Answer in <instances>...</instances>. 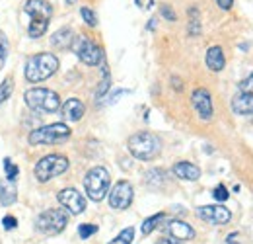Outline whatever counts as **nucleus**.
<instances>
[{"label": "nucleus", "mask_w": 253, "mask_h": 244, "mask_svg": "<svg viewBox=\"0 0 253 244\" xmlns=\"http://www.w3.org/2000/svg\"><path fill=\"white\" fill-rule=\"evenodd\" d=\"M226 244H242L240 243V235H238V233L228 235V237H226Z\"/></svg>", "instance_id": "nucleus-35"}, {"label": "nucleus", "mask_w": 253, "mask_h": 244, "mask_svg": "<svg viewBox=\"0 0 253 244\" xmlns=\"http://www.w3.org/2000/svg\"><path fill=\"white\" fill-rule=\"evenodd\" d=\"M109 183H111V174L103 166H95L92 170H88V174L84 176V189L92 201L105 199V195L109 191Z\"/></svg>", "instance_id": "nucleus-6"}, {"label": "nucleus", "mask_w": 253, "mask_h": 244, "mask_svg": "<svg viewBox=\"0 0 253 244\" xmlns=\"http://www.w3.org/2000/svg\"><path fill=\"white\" fill-rule=\"evenodd\" d=\"M4 170H6V178H8V182H14V180L18 178V174H20V168L14 164L12 158H4Z\"/></svg>", "instance_id": "nucleus-25"}, {"label": "nucleus", "mask_w": 253, "mask_h": 244, "mask_svg": "<svg viewBox=\"0 0 253 244\" xmlns=\"http://www.w3.org/2000/svg\"><path fill=\"white\" fill-rule=\"evenodd\" d=\"M68 225V213L64 211L63 207L57 209H47L35 219V229L47 237H55L61 235Z\"/></svg>", "instance_id": "nucleus-8"}, {"label": "nucleus", "mask_w": 253, "mask_h": 244, "mask_svg": "<svg viewBox=\"0 0 253 244\" xmlns=\"http://www.w3.org/2000/svg\"><path fill=\"white\" fill-rule=\"evenodd\" d=\"M134 241V229L132 227H126V229H123L111 243H107V244H130Z\"/></svg>", "instance_id": "nucleus-24"}, {"label": "nucleus", "mask_w": 253, "mask_h": 244, "mask_svg": "<svg viewBox=\"0 0 253 244\" xmlns=\"http://www.w3.org/2000/svg\"><path fill=\"white\" fill-rule=\"evenodd\" d=\"M14 92V78L12 76H6L2 82H0V104H4Z\"/></svg>", "instance_id": "nucleus-23"}, {"label": "nucleus", "mask_w": 253, "mask_h": 244, "mask_svg": "<svg viewBox=\"0 0 253 244\" xmlns=\"http://www.w3.org/2000/svg\"><path fill=\"white\" fill-rule=\"evenodd\" d=\"M125 94H130V90H117L111 94V98H103L101 102L103 104H107V106H111V104H115L117 100H121V96H125Z\"/></svg>", "instance_id": "nucleus-32"}, {"label": "nucleus", "mask_w": 253, "mask_h": 244, "mask_svg": "<svg viewBox=\"0 0 253 244\" xmlns=\"http://www.w3.org/2000/svg\"><path fill=\"white\" fill-rule=\"evenodd\" d=\"M74 2H76V0H66V4H74Z\"/></svg>", "instance_id": "nucleus-39"}, {"label": "nucleus", "mask_w": 253, "mask_h": 244, "mask_svg": "<svg viewBox=\"0 0 253 244\" xmlns=\"http://www.w3.org/2000/svg\"><path fill=\"white\" fill-rule=\"evenodd\" d=\"M24 14L30 16L28 35L32 39H39L49 30V24L53 18V6L47 0H28L24 6Z\"/></svg>", "instance_id": "nucleus-1"}, {"label": "nucleus", "mask_w": 253, "mask_h": 244, "mask_svg": "<svg viewBox=\"0 0 253 244\" xmlns=\"http://www.w3.org/2000/svg\"><path fill=\"white\" fill-rule=\"evenodd\" d=\"M59 203L63 205V209L70 215H80L86 209V197L76 189V187H64L57 193Z\"/></svg>", "instance_id": "nucleus-11"}, {"label": "nucleus", "mask_w": 253, "mask_h": 244, "mask_svg": "<svg viewBox=\"0 0 253 244\" xmlns=\"http://www.w3.org/2000/svg\"><path fill=\"white\" fill-rule=\"evenodd\" d=\"M240 92H248V94H253V72L246 78V80H242L240 82Z\"/></svg>", "instance_id": "nucleus-33"}, {"label": "nucleus", "mask_w": 253, "mask_h": 244, "mask_svg": "<svg viewBox=\"0 0 253 244\" xmlns=\"http://www.w3.org/2000/svg\"><path fill=\"white\" fill-rule=\"evenodd\" d=\"M166 231H168L169 237H173V239H177L181 243L195 239V229L191 225H187L185 221H179V219H169L166 223Z\"/></svg>", "instance_id": "nucleus-14"}, {"label": "nucleus", "mask_w": 253, "mask_h": 244, "mask_svg": "<svg viewBox=\"0 0 253 244\" xmlns=\"http://www.w3.org/2000/svg\"><path fill=\"white\" fill-rule=\"evenodd\" d=\"M216 4L220 6L222 10H230L234 6V0H216Z\"/></svg>", "instance_id": "nucleus-36"}, {"label": "nucleus", "mask_w": 253, "mask_h": 244, "mask_svg": "<svg viewBox=\"0 0 253 244\" xmlns=\"http://www.w3.org/2000/svg\"><path fill=\"white\" fill-rule=\"evenodd\" d=\"M232 110H234L238 116H253V94L240 92L238 96H234V100H232Z\"/></svg>", "instance_id": "nucleus-17"}, {"label": "nucleus", "mask_w": 253, "mask_h": 244, "mask_svg": "<svg viewBox=\"0 0 253 244\" xmlns=\"http://www.w3.org/2000/svg\"><path fill=\"white\" fill-rule=\"evenodd\" d=\"M146 183L148 185H154V187H160L162 183L166 182V172L162 168H154V170H148L146 172Z\"/></svg>", "instance_id": "nucleus-21"}, {"label": "nucleus", "mask_w": 253, "mask_h": 244, "mask_svg": "<svg viewBox=\"0 0 253 244\" xmlns=\"http://www.w3.org/2000/svg\"><path fill=\"white\" fill-rule=\"evenodd\" d=\"M126 149L132 154V158L138 160H154L158 158L162 153V141L158 139V135L150 133V131H138L132 137H128L126 141Z\"/></svg>", "instance_id": "nucleus-3"}, {"label": "nucleus", "mask_w": 253, "mask_h": 244, "mask_svg": "<svg viewBox=\"0 0 253 244\" xmlns=\"http://www.w3.org/2000/svg\"><path fill=\"white\" fill-rule=\"evenodd\" d=\"M160 12H162V16L168 20V22H175L177 20V16H175V12H173V8H169L168 4H164L162 8H160Z\"/></svg>", "instance_id": "nucleus-31"}, {"label": "nucleus", "mask_w": 253, "mask_h": 244, "mask_svg": "<svg viewBox=\"0 0 253 244\" xmlns=\"http://www.w3.org/2000/svg\"><path fill=\"white\" fill-rule=\"evenodd\" d=\"M8 53H10V41H8L6 33L0 30V62L8 59Z\"/></svg>", "instance_id": "nucleus-27"}, {"label": "nucleus", "mask_w": 253, "mask_h": 244, "mask_svg": "<svg viewBox=\"0 0 253 244\" xmlns=\"http://www.w3.org/2000/svg\"><path fill=\"white\" fill-rule=\"evenodd\" d=\"M164 217H166L164 213H156V215H152V217H148V219H144V223H142V227H140L142 235H144V237H148V235L158 227L160 221H162Z\"/></svg>", "instance_id": "nucleus-22"}, {"label": "nucleus", "mask_w": 253, "mask_h": 244, "mask_svg": "<svg viewBox=\"0 0 253 244\" xmlns=\"http://www.w3.org/2000/svg\"><path fill=\"white\" fill-rule=\"evenodd\" d=\"M171 174L179 180H187V182H195L201 178V168L191 164V162H175L171 168Z\"/></svg>", "instance_id": "nucleus-16"}, {"label": "nucleus", "mask_w": 253, "mask_h": 244, "mask_svg": "<svg viewBox=\"0 0 253 244\" xmlns=\"http://www.w3.org/2000/svg\"><path fill=\"white\" fill-rule=\"evenodd\" d=\"M86 114V106L78 100V98H70L66 100L63 106H61V116H63L64 122H70V123H76L80 122Z\"/></svg>", "instance_id": "nucleus-15"}, {"label": "nucleus", "mask_w": 253, "mask_h": 244, "mask_svg": "<svg viewBox=\"0 0 253 244\" xmlns=\"http://www.w3.org/2000/svg\"><path fill=\"white\" fill-rule=\"evenodd\" d=\"M57 70H59V59L53 53H37L28 59L24 74L30 84H39L43 80H49Z\"/></svg>", "instance_id": "nucleus-2"}, {"label": "nucleus", "mask_w": 253, "mask_h": 244, "mask_svg": "<svg viewBox=\"0 0 253 244\" xmlns=\"http://www.w3.org/2000/svg\"><path fill=\"white\" fill-rule=\"evenodd\" d=\"M70 49L74 51V55H76L80 61L84 62V64H88V66H97V64H101V61L105 59L101 47L95 45L94 41H92L90 37H86V35L74 37Z\"/></svg>", "instance_id": "nucleus-9"}, {"label": "nucleus", "mask_w": 253, "mask_h": 244, "mask_svg": "<svg viewBox=\"0 0 253 244\" xmlns=\"http://www.w3.org/2000/svg\"><path fill=\"white\" fill-rule=\"evenodd\" d=\"M173 80V88L175 90H181V82H179V78H171Z\"/></svg>", "instance_id": "nucleus-38"}, {"label": "nucleus", "mask_w": 253, "mask_h": 244, "mask_svg": "<svg viewBox=\"0 0 253 244\" xmlns=\"http://www.w3.org/2000/svg\"><path fill=\"white\" fill-rule=\"evenodd\" d=\"M197 215L211 225H228L232 221V211L224 205H203L197 209Z\"/></svg>", "instance_id": "nucleus-13"}, {"label": "nucleus", "mask_w": 253, "mask_h": 244, "mask_svg": "<svg viewBox=\"0 0 253 244\" xmlns=\"http://www.w3.org/2000/svg\"><path fill=\"white\" fill-rule=\"evenodd\" d=\"M156 244H183V243L177 241V239H173V237H164V239H160Z\"/></svg>", "instance_id": "nucleus-34"}, {"label": "nucleus", "mask_w": 253, "mask_h": 244, "mask_svg": "<svg viewBox=\"0 0 253 244\" xmlns=\"http://www.w3.org/2000/svg\"><path fill=\"white\" fill-rule=\"evenodd\" d=\"M74 31L72 28H61L51 35V45L55 49H70L72 47V41H74Z\"/></svg>", "instance_id": "nucleus-19"}, {"label": "nucleus", "mask_w": 253, "mask_h": 244, "mask_svg": "<svg viewBox=\"0 0 253 244\" xmlns=\"http://www.w3.org/2000/svg\"><path fill=\"white\" fill-rule=\"evenodd\" d=\"M80 16H82V20H84L86 26H90V28H95V26H97V18H95V14L92 8L82 6V8H80Z\"/></svg>", "instance_id": "nucleus-26"}, {"label": "nucleus", "mask_w": 253, "mask_h": 244, "mask_svg": "<svg viewBox=\"0 0 253 244\" xmlns=\"http://www.w3.org/2000/svg\"><path fill=\"white\" fill-rule=\"evenodd\" d=\"M26 106L33 112H43V114H55L61 110V98L55 90L49 88H30L24 94Z\"/></svg>", "instance_id": "nucleus-4"}, {"label": "nucleus", "mask_w": 253, "mask_h": 244, "mask_svg": "<svg viewBox=\"0 0 253 244\" xmlns=\"http://www.w3.org/2000/svg\"><path fill=\"white\" fill-rule=\"evenodd\" d=\"M212 195H214V199H216V201H228V197H230V191L226 189V185L218 183V185L212 189Z\"/></svg>", "instance_id": "nucleus-29"}, {"label": "nucleus", "mask_w": 253, "mask_h": 244, "mask_svg": "<svg viewBox=\"0 0 253 244\" xmlns=\"http://www.w3.org/2000/svg\"><path fill=\"white\" fill-rule=\"evenodd\" d=\"M2 227H4V231H14V229L18 227L16 217H12V215H4V217H2Z\"/></svg>", "instance_id": "nucleus-30"}, {"label": "nucleus", "mask_w": 253, "mask_h": 244, "mask_svg": "<svg viewBox=\"0 0 253 244\" xmlns=\"http://www.w3.org/2000/svg\"><path fill=\"white\" fill-rule=\"evenodd\" d=\"M95 233H97V225H80V227H78V237L84 239V241L90 239Z\"/></svg>", "instance_id": "nucleus-28"}, {"label": "nucleus", "mask_w": 253, "mask_h": 244, "mask_svg": "<svg viewBox=\"0 0 253 244\" xmlns=\"http://www.w3.org/2000/svg\"><path fill=\"white\" fill-rule=\"evenodd\" d=\"M134 199V189L128 180H119L111 189H109V207L117 211H125L130 207Z\"/></svg>", "instance_id": "nucleus-10"}, {"label": "nucleus", "mask_w": 253, "mask_h": 244, "mask_svg": "<svg viewBox=\"0 0 253 244\" xmlns=\"http://www.w3.org/2000/svg\"><path fill=\"white\" fill-rule=\"evenodd\" d=\"M18 201V189L12 182L2 183L0 185V205L8 207V205H14Z\"/></svg>", "instance_id": "nucleus-20"}, {"label": "nucleus", "mask_w": 253, "mask_h": 244, "mask_svg": "<svg viewBox=\"0 0 253 244\" xmlns=\"http://www.w3.org/2000/svg\"><path fill=\"white\" fill-rule=\"evenodd\" d=\"M70 135H72L70 127L66 123L59 122V123H49V125H43V127L33 129L32 133L28 135V141H30V145H33V147H37V145H61Z\"/></svg>", "instance_id": "nucleus-5"}, {"label": "nucleus", "mask_w": 253, "mask_h": 244, "mask_svg": "<svg viewBox=\"0 0 253 244\" xmlns=\"http://www.w3.org/2000/svg\"><path fill=\"white\" fill-rule=\"evenodd\" d=\"M66 170H68V158L64 154H47V156L37 160V164L33 168V174H35L37 182L45 183L64 174Z\"/></svg>", "instance_id": "nucleus-7"}, {"label": "nucleus", "mask_w": 253, "mask_h": 244, "mask_svg": "<svg viewBox=\"0 0 253 244\" xmlns=\"http://www.w3.org/2000/svg\"><path fill=\"white\" fill-rule=\"evenodd\" d=\"M205 62H207V66H209L212 72H220L222 68L226 66V57H224L222 47H218V45L209 47L207 57H205Z\"/></svg>", "instance_id": "nucleus-18"}, {"label": "nucleus", "mask_w": 253, "mask_h": 244, "mask_svg": "<svg viewBox=\"0 0 253 244\" xmlns=\"http://www.w3.org/2000/svg\"><path fill=\"white\" fill-rule=\"evenodd\" d=\"M191 102H193V108L197 112V116L203 120V122H211L212 116H214V108H212V96L207 88H197L191 96Z\"/></svg>", "instance_id": "nucleus-12"}, {"label": "nucleus", "mask_w": 253, "mask_h": 244, "mask_svg": "<svg viewBox=\"0 0 253 244\" xmlns=\"http://www.w3.org/2000/svg\"><path fill=\"white\" fill-rule=\"evenodd\" d=\"M146 30L148 31L156 30V20H150V22H148V26H146Z\"/></svg>", "instance_id": "nucleus-37"}]
</instances>
